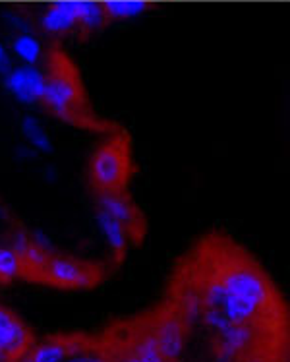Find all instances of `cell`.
Listing matches in <instances>:
<instances>
[{"mask_svg":"<svg viewBox=\"0 0 290 362\" xmlns=\"http://www.w3.org/2000/svg\"><path fill=\"white\" fill-rule=\"evenodd\" d=\"M219 281L224 296L221 308L231 324H250L265 310L271 300L267 279L250 266H234L226 269Z\"/></svg>","mask_w":290,"mask_h":362,"instance_id":"cell-1","label":"cell"},{"mask_svg":"<svg viewBox=\"0 0 290 362\" xmlns=\"http://www.w3.org/2000/svg\"><path fill=\"white\" fill-rule=\"evenodd\" d=\"M47 78L45 95L41 103L47 105V109L56 115L62 120L80 119L82 111V86L78 80L72 62L66 59V54L52 47L49 60H47Z\"/></svg>","mask_w":290,"mask_h":362,"instance_id":"cell-2","label":"cell"},{"mask_svg":"<svg viewBox=\"0 0 290 362\" xmlns=\"http://www.w3.org/2000/svg\"><path fill=\"white\" fill-rule=\"evenodd\" d=\"M130 173V149L122 136L107 141L91 159L90 175L97 190H126Z\"/></svg>","mask_w":290,"mask_h":362,"instance_id":"cell-3","label":"cell"},{"mask_svg":"<svg viewBox=\"0 0 290 362\" xmlns=\"http://www.w3.org/2000/svg\"><path fill=\"white\" fill-rule=\"evenodd\" d=\"M49 60V59H47ZM49 70L45 66H31V64H14L12 70L4 76V88L10 95H14L20 103L35 105L43 101L47 88Z\"/></svg>","mask_w":290,"mask_h":362,"instance_id":"cell-4","label":"cell"},{"mask_svg":"<svg viewBox=\"0 0 290 362\" xmlns=\"http://www.w3.org/2000/svg\"><path fill=\"white\" fill-rule=\"evenodd\" d=\"M95 202L97 209H103L126 227L130 238L142 237L145 230L143 215L134 206V202L128 198L126 190H97Z\"/></svg>","mask_w":290,"mask_h":362,"instance_id":"cell-5","label":"cell"},{"mask_svg":"<svg viewBox=\"0 0 290 362\" xmlns=\"http://www.w3.org/2000/svg\"><path fill=\"white\" fill-rule=\"evenodd\" d=\"M30 351V329L12 312L0 308V362H20Z\"/></svg>","mask_w":290,"mask_h":362,"instance_id":"cell-6","label":"cell"},{"mask_svg":"<svg viewBox=\"0 0 290 362\" xmlns=\"http://www.w3.org/2000/svg\"><path fill=\"white\" fill-rule=\"evenodd\" d=\"M43 277L52 285L70 288L91 287L97 283V275L91 267L62 256H51Z\"/></svg>","mask_w":290,"mask_h":362,"instance_id":"cell-7","label":"cell"},{"mask_svg":"<svg viewBox=\"0 0 290 362\" xmlns=\"http://www.w3.org/2000/svg\"><path fill=\"white\" fill-rule=\"evenodd\" d=\"M80 10H82V0H62L49 4L39 18V25L47 35L52 37L78 33Z\"/></svg>","mask_w":290,"mask_h":362,"instance_id":"cell-8","label":"cell"},{"mask_svg":"<svg viewBox=\"0 0 290 362\" xmlns=\"http://www.w3.org/2000/svg\"><path fill=\"white\" fill-rule=\"evenodd\" d=\"M153 339L164 362H174L184 351V325L176 316H169L159 322Z\"/></svg>","mask_w":290,"mask_h":362,"instance_id":"cell-9","label":"cell"},{"mask_svg":"<svg viewBox=\"0 0 290 362\" xmlns=\"http://www.w3.org/2000/svg\"><path fill=\"white\" fill-rule=\"evenodd\" d=\"M97 223H99L101 233H103L104 240L109 244L112 254L119 259L122 258L126 254L128 243H130V233L126 230V227L103 209H97Z\"/></svg>","mask_w":290,"mask_h":362,"instance_id":"cell-10","label":"cell"},{"mask_svg":"<svg viewBox=\"0 0 290 362\" xmlns=\"http://www.w3.org/2000/svg\"><path fill=\"white\" fill-rule=\"evenodd\" d=\"M107 23H111L109 14H107V2L82 0L80 23H78V33L80 35H91L95 31L103 30Z\"/></svg>","mask_w":290,"mask_h":362,"instance_id":"cell-11","label":"cell"},{"mask_svg":"<svg viewBox=\"0 0 290 362\" xmlns=\"http://www.w3.org/2000/svg\"><path fill=\"white\" fill-rule=\"evenodd\" d=\"M221 335V345H223V353L226 355H238L242 351L252 345L253 332L248 324H231L224 327Z\"/></svg>","mask_w":290,"mask_h":362,"instance_id":"cell-12","label":"cell"},{"mask_svg":"<svg viewBox=\"0 0 290 362\" xmlns=\"http://www.w3.org/2000/svg\"><path fill=\"white\" fill-rule=\"evenodd\" d=\"M70 355H72V351H70L68 343L49 341V343L39 345L37 349H31L20 362H64Z\"/></svg>","mask_w":290,"mask_h":362,"instance_id":"cell-13","label":"cell"},{"mask_svg":"<svg viewBox=\"0 0 290 362\" xmlns=\"http://www.w3.org/2000/svg\"><path fill=\"white\" fill-rule=\"evenodd\" d=\"M20 130L25 136V140L30 141L33 148L37 151H43V153H51L52 151V140L49 132H47L43 124L35 120L33 117H23L22 122H20Z\"/></svg>","mask_w":290,"mask_h":362,"instance_id":"cell-14","label":"cell"},{"mask_svg":"<svg viewBox=\"0 0 290 362\" xmlns=\"http://www.w3.org/2000/svg\"><path fill=\"white\" fill-rule=\"evenodd\" d=\"M147 10L145 2H138V0H114V2H107V14L111 22H120V20H132L135 16L143 14Z\"/></svg>","mask_w":290,"mask_h":362,"instance_id":"cell-15","label":"cell"},{"mask_svg":"<svg viewBox=\"0 0 290 362\" xmlns=\"http://www.w3.org/2000/svg\"><path fill=\"white\" fill-rule=\"evenodd\" d=\"M23 275V267L20 258L10 248L0 246V281H10Z\"/></svg>","mask_w":290,"mask_h":362,"instance_id":"cell-16","label":"cell"},{"mask_svg":"<svg viewBox=\"0 0 290 362\" xmlns=\"http://www.w3.org/2000/svg\"><path fill=\"white\" fill-rule=\"evenodd\" d=\"M126 362H164V358L159 353V349H157V343L153 339V335L147 337V339H143L138 349H135V355L130 356Z\"/></svg>","mask_w":290,"mask_h":362,"instance_id":"cell-17","label":"cell"},{"mask_svg":"<svg viewBox=\"0 0 290 362\" xmlns=\"http://www.w3.org/2000/svg\"><path fill=\"white\" fill-rule=\"evenodd\" d=\"M64 362H107V358L97 353H75V355L68 356Z\"/></svg>","mask_w":290,"mask_h":362,"instance_id":"cell-18","label":"cell"},{"mask_svg":"<svg viewBox=\"0 0 290 362\" xmlns=\"http://www.w3.org/2000/svg\"><path fill=\"white\" fill-rule=\"evenodd\" d=\"M246 362H263V361H261V358H248Z\"/></svg>","mask_w":290,"mask_h":362,"instance_id":"cell-19","label":"cell"}]
</instances>
